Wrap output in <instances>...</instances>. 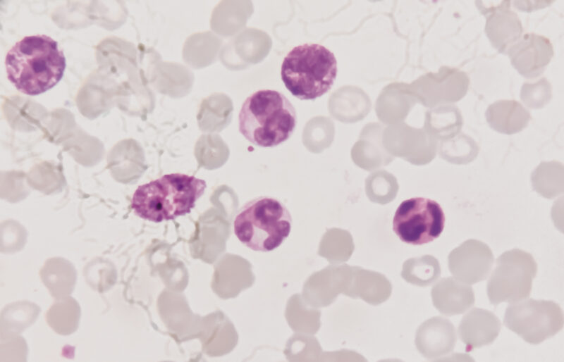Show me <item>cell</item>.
Here are the masks:
<instances>
[{
    "label": "cell",
    "instance_id": "ac0fdd59",
    "mask_svg": "<svg viewBox=\"0 0 564 362\" xmlns=\"http://www.w3.org/2000/svg\"><path fill=\"white\" fill-rule=\"evenodd\" d=\"M441 275L438 260L431 256L412 259L405 268V276L412 283L428 286L436 282Z\"/></svg>",
    "mask_w": 564,
    "mask_h": 362
},
{
    "label": "cell",
    "instance_id": "277c9868",
    "mask_svg": "<svg viewBox=\"0 0 564 362\" xmlns=\"http://www.w3.org/2000/svg\"><path fill=\"white\" fill-rule=\"evenodd\" d=\"M337 72L332 51L319 44L305 43L293 47L284 57L281 77L294 96L313 100L331 88Z\"/></svg>",
    "mask_w": 564,
    "mask_h": 362
},
{
    "label": "cell",
    "instance_id": "7c38bea8",
    "mask_svg": "<svg viewBox=\"0 0 564 362\" xmlns=\"http://www.w3.org/2000/svg\"><path fill=\"white\" fill-rule=\"evenodd\" d=\"M469 84L470 80L465 72L442 66L437 73L424 76L422 85L427 103L432 106L460 100L467 94Z\"/></svg>",
    "mask_w": 564,
    "mask_h": 362
},
{
    "label": "cell",
    "instance_id": "5b68a950",
    "mask_svg": "<svg viewBox=\"0 0 564 362\" xmlns=\"http://www.w3.org/2000/svg\"><path fill=\"white\" fill-rule=\"evenodd\" d=\"M292 217L287 207L271 196L255 198L243 206L233 221L238 240L249 249L267 252L289 236Z\"/></svg>",
    "mask_w": 564,
    "mask_h": 362
},
{
    "label": "cell",
    "instance_id": "8992f818",
    "mask_svg": "<svg viewBox=\"0 0 564 362\" xmlns=\"http://www.w3.org/2000/svg\"><path fill=\"white\" fill-rule=\"evenodd\" d=\"M537 265L528 253L513 249L503 254L487 282V295L491 304L515 303L527 298Z\"/></svg>",
    "mask_w": 564,
    "mask_h": 362
},
{
    "label": "cell",
    "instance_id": "30bf717a",
    "mask_svg": "<svg viewBox=\"0 0 564 362\" xmlns=\"http://www.w3.org/2000/svg\"><path fill=\"white\" fill-rule=\"evenodd\" d=\"M511 64L522 76L532 78L544 72L553 56L548 38L526 33L507 51Z\"/></svg>",
    "mask_w": 564,
    "mask_h": 362
},
{
    "label": "cell",
    "instance_id": "9a60e30c",
    "mask_svg": "<svg viewBox=\"0 0 564 362\" xmlns=\"http://www.w3.org/2000/svg\"><path fill=\"white\" fill-rule=\"evenodd\" d=\"M431 298L436 308L448 316L465 313L475 301L472 287L455 277L440 280L432 287Z\"/></svg>",
    "mask_w": 564,
    "mask_h": 362
},
{
    "label": "cell",
    "instance_id": "6da1fadb",
    "mask_svg": "<svg viewBox=\"0 0 564 362\" xmlns=\"http://www.w3.org/2000/svg\"><path fill=\"white\" fill-rule=\"evenodd\" d=\"M5 65L8 80L20 92L38 95L62 78L66 58L58 42L44 35L26 36L8 51Z\"/></svg>",
    "mask_w": 564,
    "mask_h": 362
},
{
    "label": "cell",
    "instance_id": "2e32d148",
    "mask_svg": "<svg viewBox=\"0 0 564 362\" xmlns=\"http://www.w3.org/2000/svg\"><path fill=\"white\" fill-rule=\"evenodd\" d=\"M490 125L497 131L511 134L520 131L529 120V112L517 101L501 100L490 105L486 111Z\"/></svg>",
    "mask_w": 564,
    "mask_h": 362
},
{
    "label": "cell",
    "instance_id": "5bb4252c",
    "mask_svg": "<svg viewBox=\"0 0 564 362\" xmlns=\"http://www.w3.org/2000/svg\"><path fill=\"white\" fill-rule=\"evenodd\" d=\"M501 323L492 312L474 308L461 319L458 334L467 351L491 344L498 337Z\"/></svg>",
    "mask_w": 564,
    "mask_h": 362
},
{
    "label": "cell",
    "instance_id": "e0dca14e",
    "mask_svg": "<svg viewBox=\"0 0 564 362\" xmlns=\"http://www.w3.org/2000/svg\"><path fill=\"white\" fill-rule=\"evenodd\" d=\"M430 124L438 139L446 140L458 134L462 118L455 106H440L430 112Z\"/></svg>",
    "mask_w": 564,
    "mask_h": 362
},
{
    "label": "cell",
    "instance_id": "3957f363",
    "mask_svg": "<svg viewBox=\"0 0 564 362\" xmlns=\"http://www.w3.org/2000/svg\"><path fill=\"white\" fill-rule=\"evenodd\" d=\"M207 187L204 180L183 173H171L140 185L131 207L140 218L160 223L190 213Z\"/></svg>",
    "mask_w": 564,
    "mask_h": 362
},
{
    "label": "cell",
    "instance_id": "8fae6325",
    "mask_svg": "<svg viewBox=\"0 0 564 362\" xmlns=\"http://www.w3.org/2000/svg\"><path fill=\"white\" fill-rule=\"evenodd\" d=\"M478 6L486 16L484 31L491 44L505 54L521 37L522 26L517 15L510 10V1H502L493 6Z\"/></svg>",
    "mask_w": 564,
    "mask_h": 362
},
{
    "label": "cell",
    "instance_id": "7a4b0ae2",
    "mask_svg": "<svg viewBox=\"0 0 564 362\" xmlns=\"http://www.w3.org/2000/svg\"><path fill=\"white\" fill-rule=\"evenodd\" d=\"M297 124L296 111L282 93L259 89L247 96L238 116V127L254 145L269 148L286 142Z\"/></svg>",
    "mask_w": 564,
    "mask_h": 362
},
{
    "label": "cell",
    "instance_id": "4fadbf2b",
    "mask_svg": "<svg viewBox=\"0 0 564 362\" xmlns=\"http://www.w3.org/2000/svg\"><path fill=\"white\" fill-rule=\"evenodd\" d=\"M457 341L453 324L441 316L433 317L424 322L417 333L418 349L429 359H439L450 353Z\"/></svg>",
    "mask_w": 564,
    "mask_h": 362
},
{
    "label": "cell",
    "instance_id": "ba28073f",
    "mask_svg": "<svg viewBox=\"0 0 564 362\" xmlns=\"http://www.w3.org/2000/svg\"><path fill=\"white\" fill-rule=\"evenodd\" d=\"M392 223L393 232L402 242L422 245L440 236L444 228L445 215L436 201L413 197L400 203Z\"/></svg>",
    "mask_w": 564,
    "mask_h": 362
},
{
    "label": "cell",
    "instance_id": "ffe728a7",
    "mask_svg": "<svg viewBox=\"0 0 564 362\" xmlns=\"http://www.w3.org/2000/svg\"><path fill=\"white\" fill-rule=\"evenodd\" d=\"M442 156L449 158L474 157L477 154V146L469 137L461 135L443 140L439 147Z\"/></svg>",
    "mask_w": 564,
    "mask_h": 362
},
{
    "label": "cell",
    "instance_id": "d6986e66",
    "mask_svg": "<svg viewBox=\"0 0 564 362\" xmlns=\"http://www.w3.org/2000/svg\"><path fill=\"white\" fill-rule=\"evenodd\" d=\"M520 96L527 106L542 107L551 97V85L545 77L534 83L525 82L522 86Z\"/></svg>",
    "mask_w": 564,
    "mask_h": 362
},
{
    "label": "cell",
    "instance_id": "9c48e42d",
    "mask_svg": "<svg viewBox=\"0 0 564 362\" xmlns=\"http://www.w3.org/2000/svg\"><path fill=\"white\" fill-rule=\"evenodd\" d=\"M493 263L490 249L477 240L466 241L448 256L450 272L455 279L468 285L486 279Z\"/></svg>",
    "mask_w": 564,
    "mask_h": 362
},
{
    "label": "cell",
    "instance_id": "52a82bcc",
    "mask_svg": "<svg viewBox=\"0 0 564 362\" xmlns=\"http://www.w3.org/2000/svg\"><path fill=\"white\" fill-rule=\"evenodd\" d=\"M503 323L525 342L538 344L562 330L563 313L552 301L523 299L506 308Z\"/></svg>",
    "mask_w": 564,
    "mask_h": 362
}]
</instances>
